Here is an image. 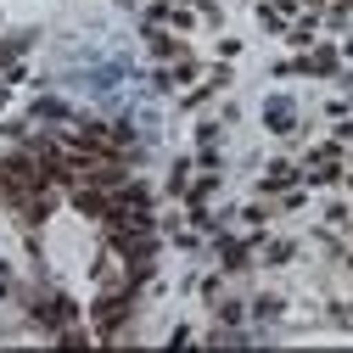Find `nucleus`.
<instances>
[{
  "label": "nucleus",
  "mask_w": 353,
  "mask_h": 353,
  "mask_svg": "<svg viewBox=\"0 0 353 353\" xmlns=\"http://www.w3.org/2000/svg\"><path fill=\"white\" fill-rule=\"evenodd\" d=\"M141 34H146V57H152L157 68L180 62V57L191 51V39H185V34H174V28H163V23H141Z\"/></svg>",
  "instance_id": "f257e3e1"
},
{
  "label": "nucleus",
  "mask_w": 353,
  "mask_h": 353,
  "mask_svg": "<svg viewBox=\"0 0 353 353\" xmlns=\"http://www.w3.org/2000/svg\"><path fill=\"white\" fill-rule=\"evenodd\" d=\"M196 17H202V28L225 34V6H219V0H196Z\"/></svg>",
  "instance_id": "20e7f679"
},
{
  "label": "nucleus",
  "mask_w": 353,
  "mask_h": 353,
  "mask_svg": "<svg viewBox=\"0 0 353 353\" xmlns=\"http://www.w3.org/2000/svg\"><path fill=\"white\" fill-rule=\"evenodd\" d=\"M236 57H241V39L219 34V46H213V62H236Z\"/></svg>",
  "instance_id": "39448f33"
},
{
  "label": "nucleus",
  "mask_w": 353,
  "mask_h": 353,
  "mask_svg": "<svg viewBox=\"0 0 353 353\" xmlns=\"http://www.w3.org/2000/svg\"><path fill=\"white\" fill-rule=\"evenodd\" d=\"M347 112H353V96H331V101H325V118H331V123L347 118Z\"/></svg>",
  "instance_id": "423d86ee"
},
{
  "label": "nucleus",
  "mask_w": 353,
  "mask_h": 353,
  "mask_svg": "<svg viewBox=\"0 0 353 353\" xmlns=\"http://www.w3.org/2000/svg\"><path fill=\"white\" fill-rule=\"evenodd\" d=\"M196 146H225V118H202L196 123Z\"/></svg>",
  "instance_id": "7ed1b4c3"
},
{
  "label": "nucleus",
  "mask_w": 353,
  "mask_h": 353,
  "mask_svg": "<svg viewBox=\"0 0 353 353\" xmlns=\"http://www.w3.org/2000/svg\"><path fill=\"white\" fill-rule=\"evenodd\" d=\"M263 129H270V135H292V129H297V107L286 96H270V107H263Z\"/></svg>",
  "instance_id": "f03ea898"
}]
</instances>
